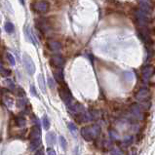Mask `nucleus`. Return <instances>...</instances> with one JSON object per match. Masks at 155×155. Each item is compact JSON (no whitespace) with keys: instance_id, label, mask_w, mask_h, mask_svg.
<instances>
[{"instance_id":"f257e3e1","label":"nucleus","mask_w":155,"mask_h":155,"mask_svg":"<svg viewBox=\"0 0 155 155\" xmlns=\"http://www.w3.org/2000/svg\"><path fill=\"white\" fill-rule=\"evenodd\" d=\"M29 139H30L29 150L33 151L35 149H37L41 144V129L38 124H35L31 128V130H30Z\"/></svg>"},{"instance_id":"f03ea898","label":"nucleus","mask_w":155,"mask_h":155,"mask_svg":"<svg viewBox=\"0 0 155 155\" xmlns=\"http://www.w3.org/2000/svg\"><path fill=\"white\" fill-rule=\"evenodd\" d=\"M81 136L85 141H92L95 139L100 133V126L94 125L92 127H83L81 129Z\"/></svg>"},{"instance_id":"7ed1b4c3","label":"nucleus","mask_w":155,"mask_h":155,"mask_svg":"<svg viewBox=\"0 0 155 155\" xmlns=\"http://www.w3.org/2000/svg\"><path fill=\"white\" fill-rule=\"evenodd\" d=\"M59 94H60V97H61V99L63 100V102L66 103V105L69 107L72 103V95L68 88L66 86L60 88V89H59Z\"/></svg>"},{"instance_id":"20e7f679","label":"nucleus","mask_w":155,"mask_h":155,"mask_svg":"<svg viewBox=\"0 0 155 155\" xmlns=\"http://www.w3.org/2000/svg\"><path fill=\"white\" fill-rule=\"evenodd\" d=\"M23 61H24L25 68L27 69V73L30 74V75H33L35 72V64L33 63L32 59L27 54H24V56H23Z\"/></svg>"},{"instance_id":"39448f33","label":"nucleus","mask_w":155,"mask_h":155,"mask_svg":"<svg viewBox=\"0 0 155 155\" xmlns=\"http://www.w3.org/2000/svg\"><path fill=\"white\" fill-rule=\"evenodd\" d=\"M135 17H136V20L137 22H138V24L139 25H141V27H146L147 25H148V17H147V14L146 13L143 12L141 10H137L135 12Z\"/></svg>"},{"instance_id":"423d86ee","label":"nucleus","mask_w":155,"mask_h":155,"mask_svg":"<svg viewBox=\"0 0 155 155\" xmlns=\"http://www.w3.org/2000/svg\"><path fill=\"white\" fill-rule=\"evenodd\" d=\"M50 64L56 68H61L64 66V59L60 55H54L51 57Z\"/></svg>"},{"instance_id":"0eeeda50","label":"nucleus","mask_w":155,"mask_h":155,"mask_svg":"<svg viewBox=\"0 0 155 155\" xmlns=\"http://www.w3.org/2000/svg\"><path fill=\"white\" fill-rule=\"evenodd\" d=\"M68 109L73 114H80V113L84 112V107L78 102H72L68 107Z\"/></svg>"},{"instance_id":"6e6552de","label":"nucleus","mask_w":155,"mask_h":155,"mask_svg":"<svg viewBox=\"0 0 155 155\" xmlns=\"http://www.w3.org/2000/svg\"><path fill=\"white\" fill-rule=\"evenodd\" d=\"M155 72L154 66H146L143 68V71H141V74H143V77L144 80H148L149 78H151L152 75Z\"/></svg>"},{"instance_id":"1a4fd4ad","label":"nucleus","mask_w":155,"mask_h":155,"mask_svg":"<svg viewBox=\"0 0 155 155\" xmlns=\"http://www.w3.org/2000/svg\"><path fill=\"white\" fill-rule=\"evenodd\" d=\"M150 96V93L147 89H141L136 94V99L141 100V102H143V100H147Z\"/></svg>"},{"instance_id":"9d476101","label":"nucleus","mask_w":155,"mask_h":155,"mask_svg":"<svg viewBox=\"0 0 155 155\" xmlns=\"http://www.w3.org/2000/svg\"><path fill=\"white\" fill-rule=\"evenodd\" d=\"M34 8L36 11H38L40 13H45L48 11L49 4L45 1H38L34 4Z\"/></svg>"},{"instance_id":"9b49d317","label":"nucleus","mask_w":155,"mask_h":155,"mask_svg":"<svg viewBox=\"0 0 155 155\" xmlns=\"http://www.w3.org/2000/svg\"><path fill=\"white\" fill-rule=\"evenodd\" d=\"M47 45H48L49 49H50L51 51H54V52L60 51L61 49V44L57 40H53V39L49 40L47 42Z\"/></svg>"},{"instance_id":"f8f14e48","label":"nucleus","mask_w":155,"mask_h":155,"mask_svg":"<svg viewBox=\"0 0 155 155\" xmlns=\"http://www.w3.org/2000/svg\"><path fill=\"white\" fill-rule=\"evenodd\" d=\"M138 35H139V39L141 41H143L144 43H148L149 41H150V37H149L148 33H147L144 29H143V28L138 30Z\"/></svg>"},{"instance_id":"ddd939ff","label":"nucleus","mask_w":155,"mask_h":155,"mask_svg":"<svg viewBox=\"0 0 155 155\" xmlns=\"http://www.w3.org/2000/svg\"><path fill=\"white\" fill-rule=\"evenodd\" d=\"M53 74H54V78L56 79L57 82H59V83L64 82V72L61 70V68H57L53 72Z\"/></svg>"},{"instance_id":"4468645a","label":"nucleus","mask_w":155,"mask_h":155,"mask_svg":"<svg viewBox=\"0 0 155 155\" xmlns=\"http://www.w3.org/2000/svg\"><path fill=\"white\" fill-rule=\"evenodd\" d=\"M46 141H47L48 145H53L56 143V135L53 132H49L46 135Z\"/></svg>"},{"instance_id":"2eb2a0df","label":"nucleus","mask_w":155,"mask_h":155,"mask_svg":"<svg viewBox=\"0 0 155 155\" xmlns=\"http://www.w3.org/2000/svg\"><path fill=\"white\" fill-rule=\"evenodd\" d=\"M37 81H38V85H39L41 91L43 93H46V85H45V80H44V77L42 74H39L38 75V78H37Z\"/></svg>"},{"instance_id":"dca6fc26","label":"nucleus","mask_w":155,"mask_h":155,"mask_svg":"<svg viewBox=\"0 0 155 155\" xmlns=\"http://www.w3.org/2000/svg\"><path fill=\"white\" fill-rule=\"evenodd\" d=\"M139 10H141L144 13H148L150 12V6H149L148 2H139Z\"/></svg>"},{"instance_id":"f3484780","label":"nucleus","mask_w":155,"mask_h":155,"mask_svg":"<svg viewBox=\"0 0 155 155\" xmlns=\"http://www.w3.org/2000/svg\"><path fill=\"white\" fill-rule=\"evenodd\" d=\"M25 34H27V36L28 41H30V42H31V43H33V44H34V45H36L35 38H34V36H33V34L31 33V30H30V28L25 27Z\"/></svg>"},{"instance_id":"a211bd4d","label":"nucleus","mask_w":155,"mask_h":155,"mask_svg":"<svg viewBox=\"0 0 155 155\" xmlns=\"http://www.w3.org/2000/svg\"><path fill=\"white\" fill-rule=\"evenodd\" d=\"M16 124L18 127H25L27 125V120H25V117L19 116V117H16Z\"/></svg>"},{"instance_id":"6ab92c4d","label":"nucleus","mask_w":155,"mask_h":155,"mask_svg":"<svg viewBox=\"0 0 155 155\" xmlns=\"http://www.w3.org/2000/svg\"><path fill=\"white\" fill-rule=\"evenodd\" d=\"M14 29H15L14 25H13L11 22H6V23H5V30H6L7 32L12 33V32H14Z\"/></svg>"},{"instance_id":"aec40b11","label":"nucleus","mask_w":155,"mask_h":155,"mask_svg":"<svg viewBox=\"0 0 155 155\" xmlns=\"http://www.w3.org/2000/svg\"><path fill=\"white\" fill-rule=\"evenodd\" d=\"M42 123H43V127L45 130H49L50 128V121H49L47 115H44L42 118Z\"/></svg>"},{"instance_id":"412c9836","label":"nucleus","mask_w":155,"mask_h":155,"mask_svg":"<svg viewBox=\"0 0 155 155\" xmlns=\"http://www.w3.org/2000/svg\"><path fill=\"white\" fill-rule=\"evenodd\" d=\"M59 139H60V144H61V148H63L64 150H66V147H68V143H66V139H64L63 136H61L60 138H59Z\"/></svg>"},{"instance_id":"4be33fe9","label":"nucleus","mask_w":155,"mask_h":155,"mask_svg":"<svg viewBox=\"0 0 155 155\" xmlns=\"http://www.w3.org/2000/svg\"><path fill=\"white\" fill-rule=\"evenodd\" d=\"M6 58H7V60L10 61L11 66H15V64H16V61H15V58H14V56H13L11 53H6Z\"/></svg>"},{"instance_id":"5701e85b","label":"nucleus","mask_w":155,"mask_h":155,"mask_svg":"<svg viewBox=\"0 0 155 155\" xmlns=\"http://www.w3.org/2000/svg\"><path fill=\"white\" fill-rule=\"evenodd\" d=\"M25 105H27V102H25V100H23V99L18 100L17 107H19V108H20V109H22V108H25Z\"/></svg>"},{"instance_id":"b1692460","label":"nucleus","mask_w":155,"mask_h":155,"mask_svg":"<svg viewBox=\"0 0 155 155\" xmlns=\"http://www.w3.org/2000/svg\"><path fill=\"white\" fill-rule=\"evenodd\" d=\"M132 113L134 114V116H136V117H139V115H141V109L137 107V105H134L133 108H132Z\"/></svg>"},{"instance_id":"393cba45","label":"nucleus","mask_w":155,"mask_h":155,"mask_svg":"<svg viewBox=\"0 0 155 155\" xmlns=\"http://www.w3.org/2000/svg\"><path fill=\"white\" fill-rule=\"evenodd\" d=\"M110 155H123V152L120 150L119 148L115 147V148H112L110 150Z\"/></svg>"},{"instance_id":"a878e982","label":"nucleus","mask_w":155,"mask_h":155,"mask_svg":"<svg viewBox=\"0 0 155 155\" xmlns=\"http://www.w3.org/2000/svg\"><path fill=\"white\" fill-rule=\"evenodd\" d=\"M124 76H125V78H126V79H128L129 81H131V80L134 78L133 73H132V72H130V71H126V72H124Z\"/></svg>"},{"instance_id":"bb28decb","label":"nucleus","mask_w":155,"mask_h":155,"mask_svg":"<svg viewBox=\"0 0 155 155\" xmlns=\"http://www.w3.org/2000/svg\"><path fill=\"white\" fill-rule=\"evenodd\" d=\"M48 85L51 89H54V88H55V82H54V79L51 78V77H48Z\"/></svg>"},{"instance_id":"cd10ccee","label":"nucleus","mask_w":155,"mask_h":155,"mask_svg":"<svg viewBox=\"0 0 155 155\" xmlns=\"http://www.w3.org/2000/svg\"><path fill=\"white\" fill-rule=\"evenodd\" d=\"M17 94H18V96H20V97H25V91L24 90L22 89V88H17Z\"/></svg>"},{"instance_id":"c85d7f7f","label":"nucleus","mask_w":155,"mask_h":155,"mask_svg":"<svg viewBox=\"0 0 155 155\" xmlns=\"http://www.w3.org/2000/svg\"><path fill=\"white\" fill-rule=\"evenodd\" d=\"M68 129H69V130H70L71 132H72V133H74V132H75L76 131V126L75 125H74V124L73 123H68Z\"/></svg>"},{"instance_id":"c756f323","label":"nucleus","mask_w":155,"mask_h":155,"mask_svg":"<svg viewBox=\"0 0 155 155\" xmlns=\"http://www.w3.org/2000/svg\"><path fill=\"white\" fill-rule=\"evenodd\" d=\"M30 93H31V95L33 96V97H38L37 93H36V90H35V87L33 86V85H30Z\"/></svg>"},{"instance_id":"7c9ffc66","label":"nucleus","mask_w":155,"mask_h":155,"mask_svg":"<svg viewBox=\"0 0 155 155\" xmlns=\"http://www.w3.org/2000/svg\"><path fill=\"white\" fill-rule=\"evenodd\" d=\"M47 154L48 155H57L56 151L54 150L53 148H51V147H49V148L47 149Z\"/></svg>"},{"instance_id":"2f4dec72","label":"nucleus","mask_w":155,"mask_h":155,"mask_svg":"<svg viewBox=\"0 0 155 155\" xmlns=\"http://www.w3.org/2000/svg\"><path fill=\"white\" fill-rule=\"evenodd\" d=\"M5 82H6V83L9 85V86H10V88H11L12 90H15V85L13 84V82L11 81V80H10V79H7V80H6V81H5Z\"/></svg>"},{"instance_id":"473e14b6","label":"nucleus","mask_w":155,"mask_h":155,"mask_svg":"<svg viewBox=\"0 0 155 155\" xmlns=\"http://www.w3.org/2000/svg\"><path fill=\"white\" fill-rule=\"evenodd\" d=\"M34 155H44V150L42 148H40V149H38L37 151H36V153Z\"/></svg>"},{"instance_id":"72a5a7b5","label":"nucleus","mask_w":155,"mask_h":155,"mask_svg":"<svg viewBox=\"0 0 155 155\" xmlns=\"http://www.w3.org/2000/svg\"><path fill=\"white\" fill-rule=\"evenodd\" d=\"M1 70H2L1 72L4 74V75H9V74H10V71L9 70H6V69H4V68H1Z\"/></svg>"},{"instance_id":"f704fd0d","label":"nucleus","mask_w":155,"mask_h":155,"mask_svg":"<svg viewBox=\"0 0 155 155\" xmlns=\"http://www.w3.org/2000/svg\"><path fill=\"white\" fill-rule=\"evenodd\" d=\"M19 1H20V4L25 5V0H19Z\"/></svg>"},{"instance_id":"c9c22d12","label":"nucleus","mask_w":155,"mask_h":155,"mask_svg":"<svg viewBox=\"0 0 155 155\" xmlns=\"http://www.w3.org/2000/svg\"><path fill=\"white\" fill-rule=\"evenodd\" d=\"M139 1H143V2H147V1H148V0H139Z\"/></svg>"},{"instance_id":"e433bc0d","label":"nucleus","mask_w":155,"mask_h":155,"mask_svg":"<svg viewBox=\"0 0 155 155\" xmlns=\"http://www.w3.org/2000/svg\"><path fill=\"white\" fill-rule=\"evenodd\" d=\"M0 32H1V29H0Z\"/></svg>"}]
</instances>
